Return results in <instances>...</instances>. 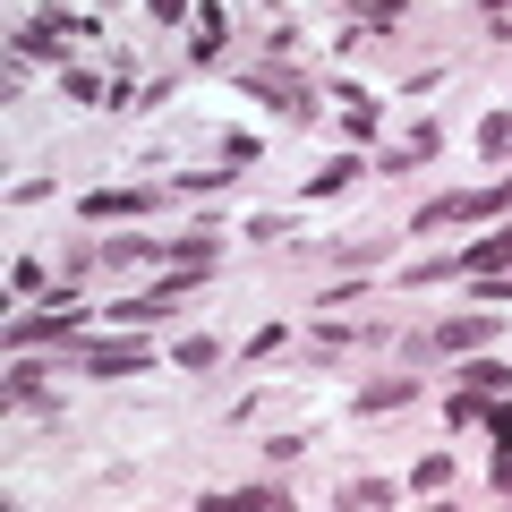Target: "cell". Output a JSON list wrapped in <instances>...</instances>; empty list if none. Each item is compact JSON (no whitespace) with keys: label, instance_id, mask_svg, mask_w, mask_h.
<instances>
[{"label":"cell","instance_id":"8","mask_svg":"<svg viewBox=\"0 0 512 512\" xmlns=\"http://www.w3.org/2000/svg\"><path fill=\"white\" fill-rule=\"evenodd\" d=\"M214 256H222V231H214V222H197V231H171V239H163V265H214Z\"/></svg>","mask_w":512,"mask_h":512},{"label":"cell","instance_id":"6","mask_svg":"<svg viewBox=\"0 0 512 512\" xmlns=\"http://www.w3.org/2000/svg\"><path fill=\"white\" fill-rule=\"evenodd\" d=\"M77 367L86 376H137V367H154V342H86Z\"/></svg>","mask_w":512,"mask_h":512},{"label":"cell","instance_id":"7","mask_svg":"<svg viewBox=\"0 0 512 512\" xmlns=\"http://www.w3.org/2000/svg\"><path fill=\"white\" fill-rule=\"evenodd\" d=\"M146 205H163V197H154V188H94L77 214L86 222H128V214H146Z\"/></svg>","mask_w":512,"mask_h":512},{"label":"cell","instance_id":"23","mask_svg":"<svg viewBox=\"0 0 512 512\" xmlns=\"http://www.w3.org/2000/svg\"><path fill=\"white\" fill-rule=\"evenodd\" d=\"M60 86H69L77 103H111V86H103V77H94V69H60Z\"/></svg>","mask_w":512,"mask_h":512},{"label":"cell","instance_id":"11","mask_svg":"<svg viewBox=\"0 0 512 512\" xmlns=\"http://www.w3.org/2000/svg\"><path fill=\"white\" fill-rule=\"evenodd\" d=\"M282 504H291V495L265 487V478H256V487H231V495H205V512H282Z\"/></svg>","mask_w":512,"mask_h":512},{"label":"cell","instance_id":"15","mask_svg":"<svg viewBox=\"0 0 512 512\" xmlns=\"http://www.w3.org/2000/svg\"><path fill=\"white\" fill-rule=\"evenodd\" d=\"M359 171H367L359 154H342V163H325V171H316V180H308V205H325V197H342V188L359 180Z\"/></svg>","mask_w":512,"mask_h":512},{"label":"cell","instance_id":"1","mask_svg":"<svg viewBox=\"0 0 512 512\" xmlns=\"http://www.w3.org/2000/svg\"><path fill=\"white\" fill-rule=\"evenodd\" d=\"M487 214H512V180H495V188H444V197H427L419 214H410V231H444V222H487Z\"/></svg>","mask_w":512,"mask_h":512},{"label":"cell","instance_id":"9","mask_svg":"<svg viewBox=\"0 0 512 512\" xmlns=\"http://www.w3.org/2000/svg\"><path fill=\"white\" fill-rule=\"evenodd\" d=\"M9 402H18L26 419H52V410H60V402H52V384H43V367H26V359L9 367Z\"/></svg>","mask_w":512,"mask_h":512},{"label":"cell","instance_id":"16","mask_svg":"<svg viewBox=\"0 0 512 512\" xmlns=\"http://www.w3.org/2000/svg\"><path fill=\"white\" fill-rule=\"evenodd\" d=\"M487 402H495V393H470V384H453V393H444V427H478V419H487Z\"/></svg>","mask_w":512,"mask_h":512},{"label":"cell","instance_id":"5","mask_svg":"<svg viewBox=\"0 0 512 512\" xmlns=\"http://www.w3.org/2000/svg\"><path fill=\"white\" fill-rule=\"evenodd\" d=\"M77 325H86V308H77V299H60V308H43V316H18V325H9V342H18V350H35V342H69Z\"/></svg>","mask_w":512,"mask_h":512},{"label":"cell","instance_id":"13","mask_svg":"<svg viewBox=\"0 0 512 512\" xmlns=\"http://www.w3.org/2000/svg\"><path fill=\"white\" fill-rule=\"evenodd\" d=\"M222 35H231L222 0H197V43H188V52H197V60H222Z\"/></svg>","mask_w":512,"mask_h":512},{"label":"cell","instance_id":"19","mask_svg":"<svg viewBox=\"0 0 512 512\" xmlns=\"http://www.w3.org/2000/svg\"><path fill=\"white\" fill-rule=\"evenodd\" d=\"M444 478H453V453H427L419 470H410V495H444Z\"/></svg>","mask_w":512,"mask_h":512},{"label":"cell","instance_id":"24","mask_svg":"<svg viewBox=\"0 0 512 512\" xmlns=\"http://www.w3.org/2000/svg\"><path fill=\"white\" fill-rule=\"evenodd\" d=\"M282 342H291V333H282V325H256V333H248V342H239V359H274V350H282Z\"/></svg>","mask_w":512,"mask_h":512},{"label":"cell","instance_id":"17","mask_svg":"<svg viewBox=\"0 0 512 512\" xmlns=\"http://www.w3.org/2000/svg\"><path fill=\"white\" fill-rule=\"evenodd\" d=\"M478 154H487V163L512 154V111H487V120H478Z\"/></svg>","mask_w":512,"mask_h":512},{"label":"cell","instance_id":"14","mask_svg":"<svg viewBox=\"0 0 512 512\" xmlns=\"http://www.w3.org/2000/svg\"><path fill=\"white\" fill-rule=\"evenodd\" d=\"M410 393H419L410 376H384V384H367V393H359V419H384V410H402Z\"/></svg>","mask_w":512,"mask_h":512},{"label":"cell","instance_id":"3","mask_svg":"<svg viewBox=\"0 0 512 512\" xmlns=\"http://www.w3.org/2000/svg\"><path fill=\"white\" fill-rule=\"evenodd\" d=\"M478 342H495V316H444L436 333H419V359H461V350H478Z\"/></svg>","mask_w":512,"mask_h":512},{"label":"cell","instance_id":"22","mask_svg":"<svg viewBox=\"0 0 512 512\" xmlns=\"http://www.w3.org/2000/svg\"><path fill=\"white\" fill-rule=\"evenodd\" d=\"M35 18H52L69 43H94V35H103V18H77V9H35Z\"/></svg>","mask_w":512,"mask_h":512},{"label":"cell","instance_id":"10","mask_svg":"<svg viewBox=\"0 0 512 512\" xmlns=\"http://www.w3.org/2000/svg\"><path fill=\"white\" fill-rule=\"evenodd\" d=\"M436 146H444V128H410L402 146H376V171H410V163H427Z\"/></svg>","mask_w":512,"mask_h":512},{"label":"cell","instance_id":"26","mask_svg":"<svg viewBox=\"0 0 512 512\" xmlns=\"http://www.w3.org/2000/svg\"><path fill=\"white\" fill-rule=\"evenodd\" d=\"M146 18L154 26H180V18H197V0H146Z\"/></svg>","mask_w":512,"mask_h":512},{"label":"cell","instance_id":"25","mask_svg":"<svg viewBox=\"0 0 512 512\" xmlns=\"http://www.w3.org/2000/svg\"><path fill=\"white\" fill-rule=\"evenodd\" d=\"M171 359H180V367H214L222 342H205V333H197V342H171Z\"/></svg>","mask_w":512,"mask_h":512},{"label":"cell","instance_id":"2","mask_svg":"<svg viewBox=\"0 0 512 512\" xmlns=\"http://www.w3.org/2000/svg\"><path fill=\"white\" fill-rule=\"evenodd\" d=\"M239 94H256V103H274L282 120H316V86L299 69H231Z\"/></svg>","mask_w":512,"mask_h":512},{"label":"cell","instance_id":"28","mask_svg":"<svg viewBox=\"0 0 512 512\" xmlns=\"http://www.w3.org/2000/svg\"><path fill=\"white\" fill-rule=\"evenodd\" d=\"M478 282V299H512V274H470Z\"/></svg>","mask_w":512,"mask_h":512},{"label":"cell","instance_id":"18","mask_svg":"<svg viewBox=\"0 0 512 512\" xmlns=\"http://www.w3.org/2000/svg\"><path fill=\"white\" fill-rule=\"evenodd\" d=\"M461 384H470V393H504L512 367H504V359H470V367H461Z\"/></svg>","mask_w":512,"mask_h":512},{"label":"cell","instance_id":"4","mask_svg":"<svg viewBox=\"0 0 512 512\" xmlns=\"http://www.w3.org/2000/svg\"><path fill=\"white\" fill-rule=\"evenodd\" d=\"M9 60H18V69H9V86H18V77H26V60H35V69H52V60H69V35H60L52 18H35V26H18V43H9Z\"/></svg>","mask_w":512,"mask_h":512},{"label":"cell","instance_id":"21","mask_svg":"<svg viewBox=\"0 0 512 512\" xmlns=\"http://www.w3.org/2000/svg\"><path fill=\"white\" fill-rule=\"evenodd\" d=\"M333 504H350V512H367V504H393V487H384V478H350V487L333 495Z\"/></svg>","mask_w":512,"mask_h":512},{"label":"cell","instance_id":"27","mask_svg":"<svg viewBox=\"0 0 512 512\" xmlns=\"http://www.w3.org/2000/svg\"><path fill=\"white\" fill-rule=\"evenodd\" d=\"M495 495L512 504V444H495Z\"/></svg>","mask_w":512,"mask_h":512},{"label":"cell","instance_id":"20","mask_svg":"<svg viewBox=\"0 0 512 512\" xmlns=\"http://www.w3.org/2000/svg\"><path fill=\"white\" fill-rule=\"evenodd\" d=\"M9 291H18V299H43V291H52V274H43L35 256H18V265H9Z\"/></svg>","mask_w":512,"mask_h":512},{"label":"cell","instance_id":"12","mask_svg":"<svg viewBox=\"0 0 512 512\" xmlns=\"http://www.w3.org/2000/svg\"><path fill=\"white\" fill-rule=\"evenodd\" d=\"M504 265H512V222L495 239H478V248H461V274H504Z\"/></svg>","mask_w":512,"mask_h":512}]
</instances>
